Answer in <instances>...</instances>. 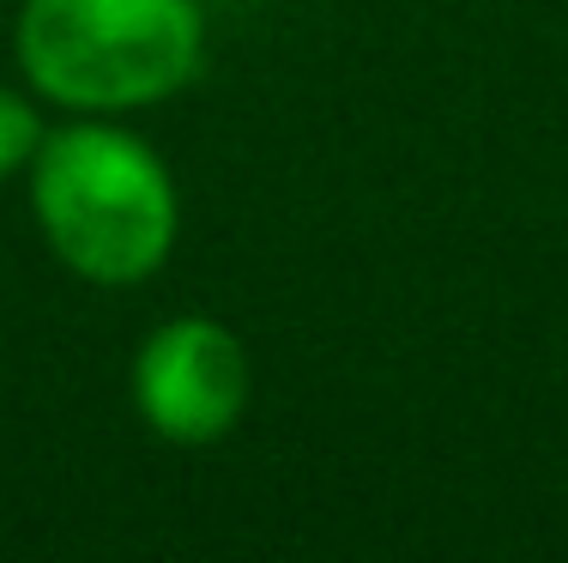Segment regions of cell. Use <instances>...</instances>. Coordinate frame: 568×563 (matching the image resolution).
<instances>
[{
    "label": "cell",
    "mask_w": 568,
    "mask_h": 563,
    "mask_svg": "<svg viewBox=\"0 0 568 563\" xmlns=\"http://www.w3.org/2000/svg\"><path fill=\"white\" fill-rule=\"evenodd\" d=\"M242 345L212 321H170L133 370L140 412L175 442H206L242 412Z\"/></svg>",
    "instance_id": "cell-3"
},
{
    "label": "cell",
    "mask_w": 568,
    "mask_h": 563,
    "mask_svg": "<svg viewBox=\"0 0 568 563\" xmlns=\"http://www.w3.org/2000/svg\"><path fill=\"white\" fill-rule=\"evenodd\" d=\"M43 231L85 279H145L170 249L175 194L140 140L115 128H67L37 158Z\"/></svg>",
    "instance_id": "cell-1"
},
{
    "label": "cell",
    "mask_w": 568,
    "mask_h": 563,
    "mask_svg": "<svg viewBox=\"0 0 568 563\" xmlns=\"http://www.w3.org/2000/svg\"><path fill=\"white\" fill-rule=\"evenodd\" d=\"M24 67L67 103H152L200 67L194 0H24Z\"/></svg>",
    "instance_id": "cell-2"
},
{
    "label": "cell",
    "mask_w": 568,
    "mask_h": 563,
    "mask_svg": "<svg viewBox=\"0 0 568 563\" xmlns=\"http://www.w3.org/2000/svg\"><path fill=\"white\" fill-rule=\"evenodd\" d=\"M31 152H37V115L24 110L19 98H7V91H0V170L24 164Z\"/></svg>",
    "instance_id": "cell-4"
}]
</instances>
